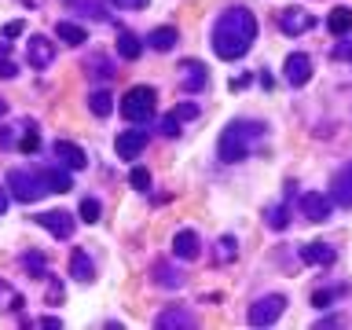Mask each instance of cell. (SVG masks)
<instances>
[{"label":"cell","mask_w":352,"mask_h":330,"mask_svg":"<svg viewBox=\"0 0 352 330\" xmlns=\"http://www.w3.org/2000/svg\"><path fill=\"white\" fill-rule=\"evenodd\" d=\"M209 41H213V52L220 59H242L253 41H257V19L250 15L246 8H228L224 15L213 22V33H209Z\"/></svg>","instance_id":"obj_1"},{"label":"cell","mask_w":352,"mask_h":330,"mask_svg":"<svg viewBox=\"0 0 352 330\" xmlns=\"http://www.w3.org/2000/svg\"><path fill=\"white\" fill-rule=\"evenodd\" d=\"M8 187L19 202H41L52 191H70L74 180L66 169H11L8 173Z\"/></svg>","instance_id":"obj_2"},{"label":"cell","mask_w":352,"mask_h":330,"mask_svg":"<svg viewBox=\"0 0 352 330\" xmlns=\"http://www.w3.org/2000/svg\"><path fill=\"white\" fill-rule=\"evenodd\" d=\"M261 136H264V125H261V121H253V118L231 121V125L220 132V143H217L220 162H228V165H231V162H242Z\"/></svg>","instance_id":"obj_3"},{"label":"cell","mask_w":352,"mask_h":330,"mask_svg":"<svg viewBox=\"0 0 352 330\" xmlns=\"http://www.w3.org/2000/svg\"><path fill=\"white\" fill-rule=\"evenodd\" d=\"M154 99H158V92H154L151 85L129 88L125 99H121V114H125V121H136V125H143V121L154 114Z\"/></svg>","instance_id":"obj_4"},{"label":"cell","mask_w":352,"mask_h":330,"mask_svg":"<svg viewBox=\"0 0 352 330\" xmlns=\"http://www.w3.org/2000/svg\"><path fill=\"white\" fill-rule=\"evenodd\" d=\"M286 312V297L283 294H264V297H257V301L250 305V327H272L275 319H279Z\"/></svg>","instance_id":"obj_5"},{"label":"cell","mask_w":352,"mask_h":330,"mask_svg":"<svg viewBox=\"0 0 352 330\" xmlns=\"http://www.w3.org/2000/svg\"><path fill=\"white\" fill-rule=\"evenodd\" d=\"M26 59H30V70H48L52 59H55V44L44 37V33H33L26 41Z\"/></svg>","instance_id":"obj_6"},{"label":"cell","mask_w":352,"mask_h":330,"mask_svg":"<svg viewBox=\"0 0 352 330\" xmlns=\"http://www.w3.org/2000/svg\"><path fill=\"white\" fill-rule=\"evenodd\" d=\"M44 231H52L55 239H70L74 235V228H77V220L70 213H63V209H48V213H37L33 217Z\"/></svg>","instance_id":"obj_7"},{"label":"cell","mask_w":352,"mask_h":330,"mask_svg":"<svg viewBox=\"0 0 352 330\" xmlns=\"http://www.w3.org/2000/svg\"><path fill=\"white\" fill-rule=\"evenodd\" d=\"M286 81H290L294 88H301V85L312 81V59H308L305 52L286 55Z\"/></svg>","instance_id":"obj_8"},{"label":"cell","mask_w":352,"mask_h":330,"mask_svg":"<svg viewBox=\"0 0 352 330\" xmlns=\"http://www.w3.org/2000/svg\"><path fill=\"white\" fill-rule=\"evenodd\" d=\"M55 158H59V165L63 169H85L88 165V154L77 147V143H70V140H55Z\"/></svg>","instance_id":"obj_9"},{"label":"cell","mask_w":352,"mask_h":330,"mask_svg":"<svg viewBox=\"0 0 352 330\" xmlns=\"http://www.w3.org/2000/svg\"><path fill=\"white\" fill-rule=\"evenodd\" d=\"M198 253H202V239H198L191 228L176 231V235H173V257H180V261H195Z\"/></svg>","instance_id":"obj_10"},{"label":"cell","mask_w":352,"mask_h":330,"mask_svg":"<svg viewBox=\"0 0 352 330\" xmlns=\"http://www.w3.org/2000/svg\"><path fill=\"white\" fill-rule=\"evenodd\" d=\"M206 81H209V74H206V66L198 59H187L180 66V88H184V92H202Z\"/></svg>","instance_id":"obj_11"},{"label":"cell","mask_w":352,"mask_h":330,"mask_svg":"<svg viewBox=\"0 0 352 330\" xmlns=\"http://www.w3.org/2000/svg\"><path fill=\"white\" fill-rule=\"evenodd\" d=\"M143 147H147V129H125L118 136V158H140Z\"/></svg>","instance_id":"obj_12"},{"label":"cell","mask_w":352,"mask_h":330,"mask_svg":"<svg viewBox=\"0 0 352 330\" xmlns=\"http://www.w3.org/2000/svg\"><path fill=\"white\" fill-rule=\"evenodd\" d=\"M301 213L312 220V224H319V220H327V217H330V198H327V195H319V191L301 195Z\"/></svg>","instance_id":"obj_13"},{"label":"cell","mask_w":352,"mask_h":330,"mask_svg":"<svg viewBox=\"0 0 352 330\" xmlns=\"http://www.w3.org/2000/svg\"><path fill=\"white\" fill-rule=\"evenodd\" d=\"M301 261L327 268V264L338 261V253H334V246H327V242H305V246H301Z\"/></svg>","instance_id":"obj_14"},{"label":"cell","mask_w":352,"mask_h":330,"mask_svg":"<svg viewBox=\"0 0 352 330\" xmlns=\"http://www.w3.org/2000/svg\"><path fill=\"white\" fill-rule=\"evenodd\" d=\"M279 26H283V33H305V30L316 26V19L305 15L301 8H286L283 15H279Z\"/></svg>","instance_id":"obj_15"},{"label":"cell","mask_w":352,"mask_h":330,"mask_svg":"<svg viewBox=\"0 0 352 330\" xmlns=\"http://www.w3.org/2000/svg\"><path fill=\"white\" fill-rule=\"evenodd\" d=\"M70 275H74V279H81V283H92V279H96V264H92V257H88L85 250H74Z\"/></svg>","instance_id":"obj_16"},{"label":"cell","mask_w":352,"mask_h":330,"mask_svg":"<svg viewBox=\"0 0 352 330\" xmlns=\"http://www.w3.org/2000/svg\"><path fill=\"white\" fill-rule=\"evenodd\" d=\"M327 30L334 33V37H349L352 33V8H334L327 15Z\"/></svg>","instance_id":"obj_17"},{"label":"cell","mask_w":352,"mask_h":330,"mask_svg":"<svg viewBox=\"0 0 352 330\" xmlns=\"http://www.w3.org/2000/svg\"><path fill=\"white\" fill-rule=\"evenodd\" d=\"M176 41H180L176 26H158V30H151V33H147V44H151L154 52H169Z\"/></svg>","instance_id":"obj_18"},{"label":"cell","mask_w":352,"mask_h":330,"mask_svg":"<svg viewBox=\"0 0 352 330\" xmlns=\"http://www.w3.org/2000/svg\"><path fill=\"white\" fill-rule=\"evenodd\" d=\"M55 37H59L63 44H74V48H77V44L88 41V33L81 26H74V22H55Z\"/></svg>","instance_id":"obj_19"},{"label":"cell","mask_w":352,"mask_h":330,"mask_svg":"<svg viewBox=\"0 0 352 330\" xmlns=\"http://www.w3.org/2000/svg\"><path fill=\"white\" fill-rule=\"evenodd\" d=\"M334 198H338V206H352V165L338 173V180H334Z\"/></svg>","instance_id":"obj_20"},{"label":"cell","mask_w":352,"mask_h":330,"mask_svg":"<svg viewBox=\"0 0 352 330\" xmlns=\"http://www.w3.org/2000/svg\"><path fill=\"white\" fill-rule=\"evenodd\" d=\"M88 107H92V114H96V118H107L110 110H114V96L99 88V92H92V96H88Z\"/></svg>","instance_id":"obj_21"},{"label":"cell","mask_w":352,"mask_h":330,"mask_svg":"<svg viewBox=\"0 0 352 330\" xmlns=\"http://www.w3.org/2000/svg\"><path fill=\"white\" fill-rule=\"evenodd\" d=\"M158 327H195V316L184 312V308H173V312L158 316Z\"/></svg>","instance_id":"obj_22"},{"label":"cell","mask_w":352,"mask_h":330,"mask_svg":"<svg viewBox=\"0 0 352 330\" xmlns=\"http://www.w3.org/2000/svg\"><path fill=\"white\" fill-rule=\"evenodd\" d=\"M140 52H143V44L132 37V33H118V55L121 59H140Z\"/></svg>","instance_id":"obj_23"},{"label":"cell","mask_w":352,"mask_h":330,"mask_svg":"<svg viewBox=\"0 0 352 330\" xmlns=\"http://www.w3.org/2000/svg\"><path fill=\"white\" fill-rule=\"evenodd\" d=\"M99 213H103V206H99V198L85 195V198H81V220H88V224H96V220H99Z\"/></svg>","instance_id":"obj_24"},{"label":"cell","mask_w":352,"mask_h":330,"mask_svg":"<svg viewBox=\"0 0 352 330\" xmlns=\"http://www.w3.org/2000/svg\"><path fill=\"white\" fill-rule=\"evenodd\" d=\"M22 268L33 272L37 279H44V275H48V268H44V257H41V253H26V257H22Z\"/></svg>","instance_id":"obj_25"},{"label":"cell","mask_w":352,"mask_h":330,"mask_svg":"<svg viewBox=\"0 0 352 330\" xmlns=\"http://www.w3.org/2000/svg\"><path fill=\"white\" fill-rule=\"evenodd\" d=\"M154 272H158V283H162V286H180V283H184V275H180V272H173L169 264H158Z\"/></svg>","instance_id":"obj_26"},{"label":"cell","mask_w":352,"mask_h":330,"mask_svg":"<svg viewBox=\"0 0 352 330\" xmlns=\"http://www.w3.org/2000/svg\"><path fill=\"white\" fill-rule=\"evenodd\" d=\"M264 217H268V228H275V231H283L286 220H290V217H286V206H272Z\"/></svg>","instance_id":"obj_27"},{"label":"cell","mask_w":352,"mask_h":330,"mask_svg":"<svg viewBox=\"0 0 352 330\" xmlns=\"http://www.w3.org/2000/svg\"><path fill=\"white\" fill-rule=\"evenodd\" d=\"M15 63H11V44H0V77H15Z\"/></svg>","instance_id":"obj_28"},{"label":"cell","mask_w":352,"mask_h":330,"mask_svg":"<svg viewBox=\"0 0 352 330\" xmlns=\"http://www.w3.org/2000/svg\"><path fill=\"white\" fill-rule=\"evenodd\" d=\"M129 184L136 187V191H147V187H151V173L143 169V165H136V169L129 173Z\"/></svg>","instance_id":"obj_29"},{"label":"cell","mask_w":352,"mask_h":330,"mask_svg":"<svg viewBox=\"0 0 352 330\" xmlns=\"http://www.w3.org/2000/svg\"><path fill=\"white\" fill-rule=\"evenodd\" d=\"M345 294V286H338V290H319V294H312V305L316 308H327L330 301H334V297H341Z\"/></svg>","instance_id":"obj_30"},{"label":"cell","mask_w":352,"mask_h":330,"mask_svg":"<svg viewBox=\"0 0 352 330\" xmlns=\"http://www.w3.org/2000/svg\"><path fill=\"white\" fill-rule=\"evenodd\" d=\"M180 125H184V121L176 118V114H165V118H162V132H165V136H176V132H180Z\"/></svg>","instance_id":"obj_31"},{"label":"cell","mask_w":352,"mask_h":330,"mask_svg":"<svg viewBox=\"0 0 352 330\" xmlns=\"http://www.w3.org/2000/svg\"><path fill=\"white\" fill-rule=\"evenodd\" d=\"M173 114L180 118V121H191V118H198V107H195V103H180V107L173 110Z\"/></svg>","instance_id":"obj_32"},{"label":"cell","mask_w":352,"mask_h":330,"mask_svg":"<svg viewBox=\"0 0 352 330\" xmlns=\"http://www.w3.org/2000/svg\"><path fill=\"white\" fill-rule=\"evenodd\" d=\"M37 147H41V140H37V132H33V125H30V132L22 136V151L30 154V151H37Z\"/></svg>","instance_id":"obj_33"},{"label":"cell","mask_w":352,"mask_h":330,"mask_svg":"<svg viewBox=\"0 0 352 330\" xmlns=\"http://www.w3.org/2000/svg\"><path fill=\"white\" fill-rule=\"evenodd\" d=\"M114 8H125V11H140V8H147V0H110Z\"/></svg>","instance_id":"obj_34"},{"label":"cell","mask_w":352,"mask_h":330,"mask_svg":"<svg viewBox=\"0 0 352 330\" xmlns=\"http://www.w3.org/2000/svg\"><path fill=\"white\" fill-rule=\"evenodd\" d=\"M22 30H26V26L15 19V22H8V26H4V37H8V41H11V37H22Z\"/></svg>","instance_id":"obj_35"},{"label":"cell","mask_w":352,"mask_h":330,"mask_svg":"<svg viewBox=\"0 0 352 330\" xmlns=\"http://www.w3.org/2000/svg\"><path fill=\"white\" fill-rule=\"evenodd\" d=\"M334 55H338V59H349V63H352V44H349V41H341L338 48H334Z\"/></svg>","instance_id":"obj_36"},{"label":"cell","mask_w":352,"mask_h":330,"mask_svg":"<svg viewBox=\"0 0 352 330\" xmlns=\"http://www.w3.org/2000/svg\"><path fill=\"white\" fill-rule=\"evenodd\" d=\"M4 209H8V191L0 187V213H4Z\"/></svg>","instance_id":"obj_37"}]
</instances>
